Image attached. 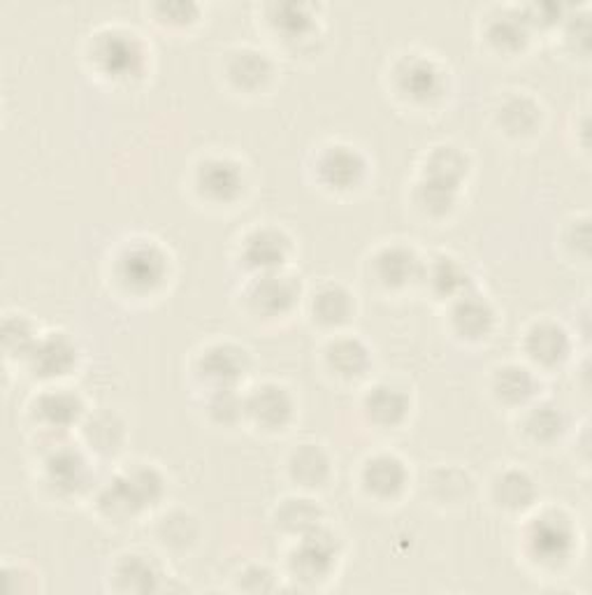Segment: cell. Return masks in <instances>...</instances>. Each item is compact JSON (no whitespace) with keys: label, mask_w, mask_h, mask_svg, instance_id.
Listing matches in <instances>:
<instances>
[{"label":"cell","mask_w":592,"mask_h":595,"mask_svg":"<svg viewBox=\"0 0 592 595\" xmlns=\"http://www.w3.org/2000/svg\"><path fill=\"white\" fill-rule=\"evenodd\" d=\"M244 412L265 431H284L293 419L295 402L284 386L263 384L244 398Z\"/></svg>","instance_id":"cell-9"},{"label":"cell","mask_w":592,"mask_h":595,"mask_svg":"<svg viewBox=\"0 0 592 595\" xmlns=\"http://www.w3.org/2000/svg\"><path fill=\"white\" fill-rule=\"evenodd\" d=\"M163 478L154 468L135 466L133 470L116 474L100 496V505L108 509L110 517H135L142 509L156 505L163 496Z\"/></svg>","instance_id":"cell-1"},{"label":"cell","mask_w":592,"mask_h":595,"mask_svg":"<svg viewBox=\"0 0 592 595\" xmlns=\"http://www.w3.org/2000/svg\"><path fill=\"white\" fill-rule=\"evenodd\" d=\"M530 20H514V16H504L500 20L493 30H490V40L497 42L500 47H518L522 40H526V24Z\"/></svg>","instance_id":"cell-35"},{"label":"cell","mask_w":592,"mask_h":595,"mask_svg":"<svg viewBox=\"0 0 592 595\" xmlns=\"http://www.w3.org/2000/svg\"><path fill=\"white\" fill-rule=\"evenodd\" d=\"M526 431L534 442H553L565 431V417L553 405H537L526 419Z\"/></svg>","instance_id":"cell-31"},{"label":"cell","mask_w":592,"mask_h":595,"mask_svg":"<svg viewBox=\"0 0 592 595\" xmlns=\"http://www.w3.org/2000/svg\"><path fill=\"white\" fill-rule=\"evenodd\" d=\"M161 577L154 556L147 554H128L116 566V580L124 591H154Z\"/></svg>","instance_id":"cell-20"},{"label":"cell","mask_w":592,"mask_h":595,"mask_svg":"<svg viewBox=\"0 0 592 595\" xmlns=\"http://www.w3.org/2000/svg\"><path fill=\"white\" fill-rule=\"evenodd\" d=\"M210 414L218 423H235L247 417L244 396H237V388H214L210 396Z\"/></svg>","instance_id":"cell-32"},{"label":"cell","mask_w":592,"mask_h":595,"mask_svg":"<svg viewBox=\"0 0 592 595\" xmlns=\"http://www.w3.org/2000/svg\"><path fill=\"white\" fill-rule=\"evenodd\" d=\"M26 361L33 375L42 380H59L71 375L77 365V347L65 333H49L38 337Z\"/></svg>","instance_id":"cell-7"},{"label":"cell","mask_w":592,"mask_h":595,"mask_svg":"<svg viewBox=\"0 0 592 595\" xmlns=\"http://www.w3.org/2000/svg\"><path fill=\"white\" fill-rule=\"evenodd\" d=\"M247 351L235 345H212L200 356L198 372L210 391L235 388V384L247 375Z\"/></svg>","instance_id":"cell-10"},{"label":"cell","mask_w":592,"mask_h":595,"mask_svg":"<svg viewBox=\"0 0 592 595\" xmlns=\"http://www.w3.org/2000/svg\"><path fill=\"white\" fill-rule=\"evenodd\" d=\"M539 106L528 96L509 98L500 110L502 126L512 135H530L539 126Z\"/></svg>","instance_id":"cell-28"},{"label":"cell","mask_w":592,"mask_h":595,"mask_svg":"<svg viewBox=\"0 0 592 595\" xmlns=\"http://www.w3.org/2000/svg\"><path fill=\"white\" fill-rule=\"evenodd\" d=\"M337 558H340V542L318 525V529L298 540V547L291 556V570L295 580L304 584H318L330 580Z\"/></svg>","instance_id":"cell-4"},{"label":"cell","mask_w":592,"mask_h":595,"mask_svg":"<svg viewBox=\"0 0 592 595\" xmlns=\"http://www.w3.org/2000/svg\"><path fill=\"white\" fill-rule=\"evenodd\" d=\"M423 277L430 280V284L437 288V294L453 296L467 292V275L465 268L451 259V257H437L430 265V272L423 265Z\"/></svg>","instance_id":"cell-29"},{"label":"cell","mask_w":592,"mask_h":595,"mask_svg":"<svg viewBox=\"0 0 592 595\" xmlns=\"http://www.w3.org/2000/svg\"><path fill=\"white\" fill-rule=\"evenodd\" d=\"M96 63L100 71L114 79H128L135 77L144 65V52L142 45L133 33L124 30H110L96 45Z\"/></svg>","instance_id":"cell-5"},{"label":"cell","mask_w":592,"mask_h":595,"mask_svg":"<svg viewBox=\"0 0 592 595\" xmlns=\"http://www.w3.org/2000/svg\"><path fill=\"white\" fill-rule=\"evenodd\" d=\"M493 388L502 402L520 405L532 398V394L537 391V380L532 375V370L509 363L497 370Z\"/></svg>","instance_id":"cell-26"},{"label":"cell","mask_w":592,"mask_h":595,"mask_svg":"<svg viewBox=\"0 0 592 595\" xmlns=\"http://www.w3.org/2000/svg\"><path fill=\"white\" fill-rule=\"evenodd\" d=\"M330 368L342 377H361L369 365L367 347L355 337H340L335 339L328 349Z\"/></svg>","instance_id":"cell-25"},{"label":"cell","mask_w":592,"mask_h":595,"mask_svg":"<svg viewBox=\"0 0 592 595\" xmlns=\"http://www.w3.org/2000/svg\"><path fill=\"white\" fill-rule=\"evenodd\" d=\"M196 184L202 198L218 202V206L232 202L244 189L242 165L226 157H212L200 163Z\"/></svg>","instance_id":"cell-8"},{"label":"cell","mask_w":592,"mask_h":595,"mask_svg":"<svg viewBox=\"0 0 592 595\" xmlns=\"http://www.w3.org/2000/svg\"><path fill=\"white\" fill-rule=\"evenodd\" d=\"M314 317L326 326H340L353 312V296L340 284L320 286L312 300Z\"/></svg>","instance_id":"cell-23"},{"label":"cell","mask_w":592,"mask_h":595,"mask_svg":"<svg viewBox=\"0 0 592 595\" xmlns=\"http://www.w3.org/2000/svg\"><path fill=\"white\" fill-rule=\"evenodd\" d=\"M228 75L240 89L253 91L263 89V84L273 75V65L259 49H242V52H237L230 59Z\"/></svg>","instance_id":"cell-21"},{"label":"cell","mask_w":592,"mask_h":595,"mask_svg":"<svg viewBox=\"0 0 592 595\" xmlns=\"http://www.w3.org/2000/svg\"><path fill=\"white\" fill-rule=\"evenodd\" d=\"M36 414L49 431H65L67 426L79 421L81 400L65 388H54L52 394H45L38 405Z\"/></svg>","instance_id":"cell-19"},{"label":"cell","mask_w":592,"mask_h":595,"mask_svg":"<svg viewBox=\"0 0 592 595\" xmlns=\"http://www.w3.org/2000/svg\"><path fill=\"white\" fill-rule=\"evenodd\" d=\"M537 498V486L522 470H509L504 472L495 484V500L512 512H520V509L532 507Z\"/></svg>","instance_id":"cell-27"},{"label":"cell","mask_w":592,"mask_h":595,"mask_svg":"<svg viewBox=\"0 0 592 595\" xmlns=\"http://www.w3.org/2000/svg\"><path fill=\"white\" fill-rule=\"evenodd\" d=\"M291 253V240L279 228H256L244 237L242 257L244 263L259 272L281 270Z\"/></svg>","instance_id":"cell-12"},{"label":"cell","mask_w":592,"mask_h":595,"mask_svg":"<svg viewBox=\"0 0 592 595\" xmlns=\"http://www.w3.org/2000/svg\"><path fill=\"white\" fill-rule=\"evenodd\" d=\"M365 168L367 163L358 149L349 145H332L318 159V177L328 189L347 191L363 182Z\"/></svg>","instance_id":"cell-11"},{"label":"cell","mask_w":592,"mask_h":595,"mask_svg":"<svg viewBox=\"0 0 592 595\" xmlns=\"http://www.w3.org/2000/svg\"><path fill=\"white\" fill-rule=\"evenodd\" d=\"M167 275L165 253L154 243H135L116 263V277L133 294H151Z\"/></svg>","instance_id":"cell-3"},{"label":"cell","mask_w":592,"mask_h":595,"mask_svg":"<svg viewBox=\"0 0 592 595\" xmlns=\"http://www.w3.org/2000/svg\"><path fill=\"white\" fill-rule=\"evenodd\" d=\"M89 442L91 447L103 451V454H110V451H116L118 445H122V423H116V419L112 414H103V417H96L89 426Z\"/></svg>","instance_id":"cell-33"},{"label":"cell","mask_w":592,"mask_h":595,"mask_svg":"<svg viewBox=\"0 0 592 595\" xmlns=\"http://www.w3.org/2000/svg\"><path fill=\"white\" fill-rule=\"evenodd\" d=\"M453 329L465 339H483L495 326V312L490 302L477 294H461L451 310Z\"/></svg>","instance_id":"cell-16"},{"label":"cell","mask_w":592,"mask_h":595,"mask_svg":"<svg viewBox=\"0 0 592 595\" xmlns=\"http://www.w3.org/2000/svg\"><path fill=\"white\" fill-rule=\"evenodd\" d=\"M528 551L541 568L565 566L577 547V531L567 517L546 512L537 517L526 535Z\"/></svg>","instance_id":"cell-2"},{"label":"cell","mask_w":592,"mask_h":595,"mask_svg":"<svg viewBox=\"0 0 592 595\" xmlns=\"http://www.w3.org/2000/svg\"><path fill=\"white\" fill-rule=\"evenodd\" d=\"M407 484V468L393 454H379L369 458L363 468V486L379 500L398 498Z\"/></svg>","instance_id":"cell-14"},{"label":"cell","mask_w":592,"mask_h":595,"mask_svg":"<svg viewBox=\"0 0 592 595\" xmlns=\"http://www.w3.org/2000/svg\"><path fill=\"white\" fill-rule=\"evenodd\" d=\"M377 282L388 288H402L423 275V265L410 247H386L375 257Z\"/></svg>","instance_id":"cell-17"},{"label":"cell","mask_w":592,"mask_h":595,"mask_svg":"<svg viewBox=\"0 0 592 595\" xmlns=\"http://www.w3.org/2000/svg\"><path fill=\"white\" fill-rule=\"evenodd\" d=\"M291 474L302 486H324L330 478V458L318 445H300L291 456Z\"/></svg>","instance_id":"cell-24"},{"label":"cell","mask_w":592,"mask_h":595,"mask_svg":"<svg viewBox=\"0 0 592 595\" xmlns=\"http://www.w3.org/2000/svg\"><path fill=\"white\" fill-rule=\"evenodd\" d=\"M298 282L289 275H284L281 270H273V272H261L249 286L247 292V300L249 308L267 319H275L289 312L295 300H298Z\"/></svg>","instance_id":"cell-6"},{"label":"cell","mask_w":592,"mask_h":595,"mask_svg":"<svg viewBox=\"0 0 592 595\" xmlns=\"http://www.w3.org/2000/svg\"><path fill=\"white\" fill-rule=\"evenodd\" d=\"M569 333L553 321H539L526 335V351L537 365H560L569 356Z\"/></svg>","instance_id":"cell-15"},{"label":"cell","mask_w":592,"mask_h":595,"mask_svg":"<svg viewBox=\"0 0 592 595\" xmlns=\"http://www.w3.org/2000/svg\"><path fill=\"white\" fill-rule=\"evenodd\" d=\"M279 20H275V26L279 30H284L289 40H300L302 36H307V33L314 28V20L304 12V8L300 5H284L279 8Z\"/></svg>","instance_id":"cell-34"},{"label":"cell","mask_w":592,"mask_h":595,"mask_svg":"<svg viewBox=\"0 0 592 595\" xmlns=\"http://www.w3.org/2000/svg\"><path fill=\"white\" fill-rule=\"evenodd\" d=\"M318 521H320V509L307 498L286 500L284 507L279 509V525L286 531L298 533V537L318 529Z\"/></svg>","instance_id":"cell-30"},{"label":"cell","mask_w":592,"mask_h":595,"mask_svg":"<svg viewBox=\"0 0 592 595\" xmlns=\"http://www.w3.org/2000/svg\"><path fill=\"white\" fill-rule=\"evenodd\" d=\"M398 89L414 103H430L444 89V73L426 57L407 59L398 71Z\"/></svg>","instance_id":"cell-13"},{"label":"cell","mask_w":592,"mask_h":595,"mask_svg":"<svg viewBox=\"0 0 592 595\" xmlns=\"http://www.w3.org/2000/svg\"><path fill=\"white\" fill-rule=\"evenodd\" d=\"M47 472H49V484L65 493H75L79 486L87 484V478H89L84 458L71 449H56L52 456H49Z\"/></svg>","instance_id":"cell-22"},{"label":"cell","mask_w":592,"mask_h":595,"mask_svg":"<svg viewBox=\"0 0 592 595\" xmlns=\"http://www.w3.org/2000/svg\"><path fill=\"white\" fill-rule=\"evenodd\" d=\"M365 410L371 417V421L379 426H398L410 414V398L402 388L391 384H379L367 394Z\"/></svg>","instance_id":"cell-18"}]
</instances>
